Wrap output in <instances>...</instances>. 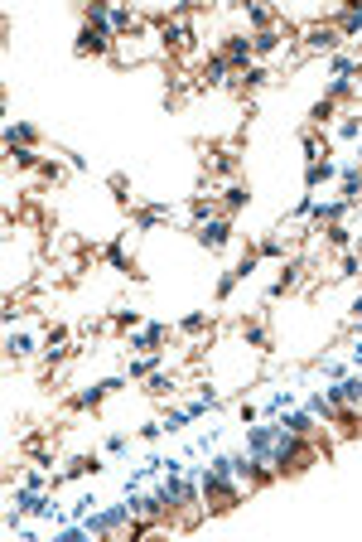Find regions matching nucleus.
<instances>
[{
  "label": "nucleus",
  "instance_id": "nucleus-18",
  "mask_svg": "<svg viewBox=\"0 0 362 542\" xmlns=\"http://www.w3.org/2000/svg\"><path fill=\"white\" fill-rule=\"evenodd\" d=\"M5 145H34V126L10 121V126H5Z\"/></svg>",
  "mask_w": 362,
  "mask_h": 542
},
{
  "label": "nucleus",
  "instance_id": "nucleus-21",
  "mask_svg": "<svg viewBox=\"0 0 362 542\" xmlns=\"http://www.w3.org/2000/svg\"><path fill=\"white\" fill-rule=\"evenodd\" d=\"M324 232H329V247H353V232H348L343 223H329Z\"/></svg>",
  "mask_w": 362,
  "mask_h": 542
},
{
  "label": "nucleus",
  "instance_id": "nucleus-6",
  "mask_svg": "<svg viewBox=\"0 0 362 542\" xmlns=\"http://www.w3.org/2000/svg\"><path fill=\"white\" fill-rule=\"evenodd\" d=\"M39 339H44L39 329H10V339H5V353H10V358H29V353L39 349Z\"/></svg>",
  "mask_w": 362,
  "mask_h": 542
},
{
  "label": "nucleus",
  "instance_id": "nucleus-13",
  "mask_svg": "<svg viewBox=\"0 0 362 542\" xmlns=\"http://www.w3.org/2000/svg\"><path fill=\"white\" fill-rule=\"evenodd\" d=\"M227 73H232V63H227L222 54H213V58H208V68H203V88H222V83H227Z\"/></svg>",
  "mask_w": 362,
  "mask_h": 542
},
{
  "label": "nucleus",
  "instance_id": "nucleus-26",
  "mask_svg": "<svg viewBox=\"0 0 362 542\" xmlns=\"http://www.w3.org/2000/svg\"><path fill=\"white\" fill-rule=\"evenodd\" d=\"M256 257H285V237H266V242L256 247Z\"/></svg>",
  "mask_w": 362,
  "mask_h": 542
},
{
  "label": "nucleus",
  "instance_id": "nucleus-27",
  "mask_svg": "<svg viewBox=\"0 0 362 542\" xmlns=\"http://www.w3.org/2000/svg\"><path fill=\"white\" fill-rule=\"evenodd\" d=\"M242 339H247V344H256V349H266V344H271L261 325H242Z\"/></svg>",
  "mask_w": 362,
  "mask_h": 542
},
{
  "label": "nucleus",
  "instance_id": "nucleus-3",
  "mask_svg": "<svg viewBox=\"0 0 362 542\" xmlns=\"http://www.w3.org/2000/svg\"><path fill=\"white\" fill-rule=\"evenodd\" d=\"M78 54H116V34L97 29V24H83L78 29Z\"/></svg>",
  "mask_w": 362,
  "mask_h": 542
},
{
  "label": "nucleus",
  "instance_id": "nucleus-38",
  "mask_svg": "<svg viewBox=\"0 0 362 542\" xmlns=\"http://www.w3.org/2000/svg\"><path fill=\"white\" fill-rule=\"evenodd\" d=\"M358 170H362V150H358Z\"/></svg>",
  "mask_w": 362,
  "mask_h": 542
},
{
  "label": "nucleus",
  "instance_id": "nucleus-19",
  "mask_svg": "<svg viewBox=\"0 0 362 542\" xmlns=\"http://www.w3.org/2000/svg\"><path fill=\"white\" fill-rule=\"evenodd\" d=\"M10 160H15L19 170H39V155H34V145H10Z\"/></svg>",
  "mask_w": 362,
  "mask_h": 542
},
{
  "label": "nucleus",
  "instance_id": "nucleus-1",
  "mask_svg": "<svg viewBox=\"0 0 362 542\" xmlns=\"http://www.w3.org/2000/svg\"><path fill=\"white\" fill-rule=\"evenodd\" d=\"M319 460V450L309 445V436H295V431H275V445H271V465L275 475H299V470H309Z\"/></svg>",
  "mask_w": 362,
  "mask_h": 542
},
{
  "label": "nucleus",
  "instance_id": "nucleus-12",
  "mask_svg": "<svg viewBox=\"0 0 362 542\" xmlns=\"http://www.w3.org/2000/svg\"><path fill=\"white\" fill-rule=\"evenodd\" d=\"M334 175H338V165H334V160H314V165H304V189L314 194V189H319L324 180H334Z\"/></svg>",
  "mask_w": 362,
  "mask_h": 542
},
{
  "label": "nucleus",
  "instance_id": "nucleus-2",
  "mask_svg": "<svg viewBox=\"0 0 362 542\" xmlns=\"http://www.w3.org/2000/svg\"><path fill=\"white\" fill-rule=\"evenodd\" d=\"M217 54L232 63V73H247V68H252V58H256L247 34H222V49H217Z\"/></svg>",
  "mask_w": 362,
  "mask_h": 542
},
{
  "label": "nucleus",
  "instance_id": "nucleus-9",
  "mask_svg": "<svg viewBox=\"0 0 362 542\" xmlns=\"http://www.w3.org/2000/svg\"><path fill=\"white\" fill-rule=\"evenodd\" d=\"M334 29H338L343 39H358V34H362V5H348V10H338V15H334Z\"/></svg>",
  "mask_w": 362,
  "mask_h": 542
},
{
  "label": "nucleus",
  "instance_id": "nucleus-36",
  "mask_svg": "<svg viewBox=\"0 0 362 542\" xmlns=\"http://www.w3.org/2000/svg\"><path fill=\"white\" fill-rule=\"evenodd\" d=\"M155 436H165V422H150V427H140V440H155Z\"/></svg>",
  "mask_w": 362,
  "mask_h": 542
},
{
  "label": "nucleus",
  "instance_id": "nucleus-5",
  "mask_svg": "<svg viewBox=\"0 0 362 542\" xmlns=\"http://www.w3.org/2000/svg\"><path fill=\"white\" fill-rule=\"evenodd\" d=\"M338 44H343V34H338L334 24H314V29H304V49H314V54H319V49L334 54Z\"/></svg>",
  "mask_w": 362,
  "mask_h": 542
},
{
  "label": "nucleus",
  "instance_id": "nucleus-14",
  "mask_svg": "<svg viewBox=\"0 0 362 542\" xmlns=\"http://www.w3.org/2000/svg\"><path fill=\"white\" fill-rule=\"evenodd\" d=\"M275 49H280V29H261V34H252V54H256V58H271Z\"/></svg>",
  "mask_w": 362,
  "mask_h": 542
},
{
  "label": "nucleus",
  "instance_id": "nucleus-11",
  "mask_svg": "<svg viewBox=\"0 0 362 542\" xmlns=\"http://www.w3.org/2000/svg\"><path fill=\"white\" fill-rule=\"evenodd\" d=\"M116 388H121V378H106V383H92V388H83V392L73 397V407H97V402H101L106 392H116Z\"/></svg>",
  "mask_w": 362,
  "mask_h": 542
},
{
  "label": "nucleus",
  "instance_id": "nucleus-33",
  "mask_svg": "<svg viewBox=\"0 0 362 542\" xmlns=\"http://www.w3.org/2000/svg\"><path fill=\"white\" fill-rule=\"evenodd\" d=\"M309 116H314V121H329V116H334V102H329V97H324V102H314Z\"/></svg>",
  "mask_w": 362,
  "mask_h": 542
},
{
  "label": "nucleus",
  "instance_id": "nucleus-31",
  "mask_svg": "<svg viewBox=\"0 0 362 542\" xmlns=\"http://www.w3.org/2000/svg\"><path fill=\"white\" fill-rule=\"evenodd\" d=\"M198 329H208V315H203V310H198V315H188V320H183V334H198Z\"/></svg>",
  "mask_w": 362,
  "mask_h": 542
},
{
  "label": "nucleus",
  "instance_id": "nucleus-4",
  "mask_svg": "<svg viewBox=\"0 0 362 542\" xmlns=\"http://www.w3.org/2000/svg\"><path fill=\"white\" fill-rule=\"evenodd\" d=\"M193 237H198L208 252H217V247H227V242H232V223H227V218H208V223H198V228H193Z\"/></svg>",
  "mask_w": 362,
  "mask_h": 542
},
{
  "label": "nucleus",
  "instance_id": "nucleus-8",
  "mask_svg": "<svg viewBox=\"0 0 362 542\" xmlns=\"http://www.w3.org/2000/svg\"><path fill=\"white\" fill-rule=\"evenodd\" d=\"M97 470H101V460H97V455H73V460H68V470H63V475H54V489H58L63 479H83V475H97Z\"/></svg>",
  "mask_w": 362,
  "mask_h": 542
},
{
  "label": "nucleus",
  "instance_id": "nucleus-15",
  "mask_svg": "<svg viewBox=\"0 0 362 542\" xmlns=\"http://www.w3.org/2000/svg\"><path fill=\"white\" fill-rule=\"evenodd\" d=\"M111 34H116V39H126V34H140V19H135L131 10H111Z\"/></svg>",
  "mask_w": 362,
  "mask_h": 542
},
{
  "label": "nucleus",
  "instance_id": "nucleus-25",
  "mask_svg": "<svg viewBox=\"0 0 362 542\" xmlns=\"http://www.w3.org/2000/svg\"><path fill=\"white\" fill-rule=\"evenodd\" d=\"M237 281H242V276H237V266H232V271H222V281H217V301H227V296L237 291Z\"/></svg>",
  "mask_w": 362,
  "mask_h": 542
},
{
  "label": "nucleus",
  "instance_id": "nucleus-29",
  "mask_svg": "<svg viewBox=\"0 0 362 542\" xmlns=\"http://www.w3.org/2000/svg\"><path fill=\"white\" fill-rule=\"evenodd\" d=\"M237 165H242V155H237V150H217V170H222V175H232Z\"/></svg>",
  "mask_w": 362,
  "mask_h": 542
},
{
  "label": "nucleus",
  "instance_id": "nucleus-7",
  "mask_svg": "<svg viewBox=\"0 0 362 542\" xmlns=\"http://www.w3.org/2000/svg\"><path fill=\"white\" fill-rule=\"evenodd\" d=\"M170 339L165 325H145V329H131V349H145V353H160V344Z\"/></svg>",
  "mask_w": 362,
  "mask_h": 542
},
{
  "label": "nucleus",
  "instance_id": "nucleus-10",
  "mask_svg": "<svg viewBox=\"0 0 362 542\" xmlns=\"http://www.w3.org/2000/svg\"><path fill=\"white\" fill-rule=\"evenodd\" d=\"M299 271H304V262H285V266H280V276H275V286H271V301H280L285 291L299 286Z\"/></svg>",
  "mask_w": 362,
  "mask_h": 542
},
{
  "label": "nucleus",
  "instance_id": "nucleus-34",
  "mask_svg": "<svg viewBox=\"0 0 362 542\" xmlns=\"http://www.w3.org/2000/svg\"><path fill=\"white\" fill-rule=\"evenodd\" d=\"M126 445H131V436H111V440H106V455H121Z\"/></svg>",
  "mask_w": 362,
  "mask_h": 542
},
{
  "label": "nucleus",
  "instance_id": "nucleus-17",
  "mask_svg": "<svg viewBox=\"0 0 362 542\" xmlns=\"http://www.w3.org/2000/svg\"><path fill=\"white\" fill-rule=\"evenodd\" d=\"M155 368H160V353H140V358L126 363V378H150Z\"/></svg>",
  "mask_w": 362,
  "mask_h": 542
},
{
  "label": "nucleus",
  "instance_id": "nucleus-37",
  "mask_svg": "<svg viewBox=\"0 0 362 542\" xmlns=\"http://www.w3.org/2000/svg\"><path fill=\"white\" fill-rule=\"evenodd\" d=\"M348 315H353V320H358V325H362V296H358V301H353V310H348Z\"/></svg>",
  "mask_w": 362,
  "mask_h": 542
},
{
  "label": "nucleus",
  "instance_id": "nucleus-24",
  "mask_svg": "<svg viewBox=\"0 0 362 542\" xmlns=\"http://www.w3.org/2000/svg\"><path fill=\"white\" fill-rule=\"evenodd\" d=\"M247 19L256 24V34H261V29H271V10H261V5H247Z\"/></svg>",
  "mask_w": 362,
  "mask_h": 542
},
{
  "label": "nucleus",
  "instance_id": "nucleus-32",
  "mask_svg": "<svg viewBox=\"0 0 362 542\" xmlns=\"http://www.w3.org/2000/svg\"><path fill=\"white\" fill-rule=\"evenodd\" d=\"M116 325H121V329H135V325H140V315H135V310H116Z\"/></svg>",
  "mask_w": 362,
  "mask_h": 542
},
{
  "label": "nucleus",
  "instance_id": "nucleus-30",
  "mask_svg": "<svg viewBox=\"0 0 362 542\" xmlns=\"http://www.w3.org/2000/svg\"><path fill=\"white\" fill-rule=\"evenodd\" d=\"M106 262H111L116 271H131V262H126V252H121V242H111V247H106Z\"/></svg>",
  "mask_w": 362,
  "mask_h": 542
},
{
  "label": "nucleus",
  "instance_id": "nucleus-22",
  "mask_svg": "<svg viewBox=\"0 0 362 542\" xmlns=\"http://www.w3.org/2000/svg\"><path fill=\"white\" fill-rule=\"evenodd\" d=\"M150 397H170L174 392V378H165V373H150V388H145Z\"/></svg>",
  "mask_w": 362,
  "mask_h": 542
},
{
  "label": "nucleus",
  "instance_id": "nucleus-20",
  "mask_svg": "<svg viewBox=\"0 0 362 542\" xmlns=\"http://www.w3.org/2000/svg\"><path fill=\"white\" fill-rule=\"evenodd\" d=\"M188 214H193V228H198V223L217 218V204H213V199H193V204H188Z\"/></svg>",
  "mask_w": 362,
  "mask_h": 542
},
{
  "label": "nucleus",
  "instance_id": "nucleus-23",
  "mask_svg": "<svg viewBox=\"0 0 362 542\" xmlns=\"http://www.w3.org/2000/svg\"><path fill=\"white\" fill-rule=\"evenodd\" d=\"M362 136V116H348V121H338V141H358Z\"/></svg>",
  "mask_w": 362,
  "mask_h": 542
},
{
  "label": "nucleus",
  "instance_id": "nucleus-16",
  "mask_svg": "<svg viewBox=\"0 0 362 542\" xmlns=\"http://www.w3.org/2000/svg\"><path fill=\"white\" fill-rule=\"evenodd\" d=\"M247 199H252V189H247V184H227V189H222V209H227V214L247 209Z\"/></svg>",
  "mask_w": 362,
  "mask_h": 542
},
{
  "label": "nucleus",
  "instance_id": "nucleus-35",
  "mask_svg": "<svg viewBox=\"0 0 362 542\" xmlns=\"http://www.w3.org/2000/svg\"><path fill=\"white\" fill-rule=\"evenodd\" d=\"M358 271H362V262L353 257V252H348V257H343V271H338V276H358Z\"/></svg>",
  "mask_w": 362,
  "mask_h": 542
},
{
  "label": "nucleus",
  "instance_id": "nucleus-28",
  "mask_svg": "<svg viewBox=\"0 0 362 542\" xmlns=\"http://www.w3.org/2000/svg\"><path fill=\"white\" fill-rule=\"evenodd\" d=\"M242 83H247V88H266V83H271V73H266V68H247V73H242Z\"/></svg>",
  "mask_w": 362,
  "mask_h": 542
}]
</instances>
